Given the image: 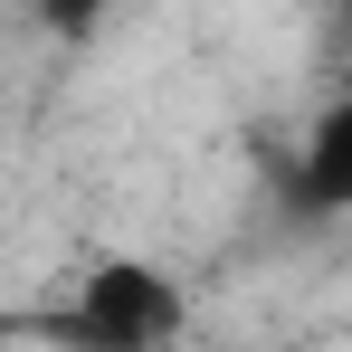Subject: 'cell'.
<instances>
[{
  "label": "cell",
  "instance_id": "obj_1",
  "mask_svg": "<svg viewBox=\"0 0 352 352\" xmlns=\"http://www.w3.org/2000/svg\"><path fill=\"white\" fill-rule=\"evenodd\" d=\"M38 333L86 343V352H162L190 333V295L162 267H143V257H96L76 276V295L38 314Z\"/></svg>",
  "mask_w": 352,
  "mask_h": 352
},
{
  "label": "cell",
  "instance_id": "obj_2",
  "mask_svg": "<svg viewBox=\"0 0 352 352\" xmlns=\"http://www.w3.org/2000/svg\"><path fill=\"white\" fill-rule=\"evenodd\" d=\"M295 190H305V210H343V219H352V76L333 86V105L305 124Z\"/></svg>",
  "mask_w": 352,
  "mask_h": 352
},
{
  "label": "cell",
  "instance_id": "obj_3",
  "mask_svg": "<svg viewBox=\"0 0 352 352\" xmlns=\"http://www.w3.org/2000/svg\"><path fill=\"white\" fill-rule=\"evenodd\" d=\"M105 10H115V0H38V19H48V29H67V38H86Z\"/></svg>",
  "mask_w": 352,
  "mask_h": 352
},
{
  "label": "cell",
  "instance_id": "obj_4",
  "mask_svg": "<svg viewBox=\"0 0 352 352\" xmlns=\"http://www.w3.org/2000/svg\"><path fill=\"white\" fill-rule=\"evenodd\" d=\"M333 38H343V58H352V0H333Z\"/></svg>",
  "mask_w": 352,
  "mask_h": 352
}]
</instances>
